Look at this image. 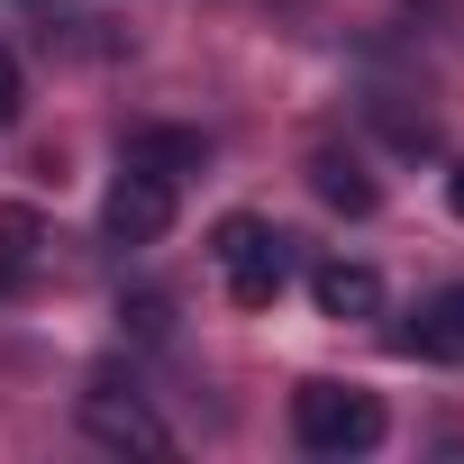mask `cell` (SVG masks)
I'll return each mask as SVG.
<instances>
[{
    "mask_svg": "<svg viewBox=\"0 0 464 464\" xmlns=\"http://www.w3.org/2000/svg\"><path fill=\"white\" fill-rule=\"evenodd\" d=\"M292 437L310 455H373L382 446V401L355 382H301L292 392Z\"/></svg>",
    "mask_w": 464,
    "mask_h": 464,
    "instance_id": "1",
    "label": "cell"
},
{
    "mask_svg": "<svg viewBox=\"0 0 464 464\" xmlns=\"http://www.w3.org/2000/svg\"><path fill=\"white\" fill-rule=\"evenodd\" d=\"M209 256H218V274H227V301L237 310H274V292H283V274H292V256H283V237L265 218H218V237H209Z\"/></svg>",
    "mask_w": 464,
    "mask_h": 464,
    "instance_id": "2",
    "label": "cell"
},
{
    "mask_svg": "<svg viewBox=\"0 0 464 464\" xmlns=\"http://www.w3.org/2000/svg\"><path fill=\"white\" fill-rule=\"evenodd\" d=\"M82 428H92L101 446H119V455H173V428H164L128 382H110V373L82 392Z\"/></svg>",
    "mask_w": 464,
    "mask_h": 464,
    "instance_id": "3",
    "label": "cell"
},
{
    "mask_svg": "<svg viewBox=\"0 0 464 464\" xmlns=\"http://www.w3.org/2000/svg\"><path fill=\"white\" fill-rule=\"evenodd\" d=\"M101 227H110V246H155L164 227H173V182L119 164V182H110V200H101Z\"/></svg>",
    "mask_w": 464,
    "mask_h": 464,
    "instance_id": "4",
    "label": "cell"
},
{
    "mask_svg": "<svg viewBox=\"0 0 464 464\" xmlns=\"http://www.w3.org/2000/svg\"><path fill=\"white\" fill-rule=\"evenodd\" d=\"M401 355H428V364H464V283L428 292L401 328Z\"/></svg>",
    "mask_w": 464,
    "mask_h": 464,
    "instance_id": "5",
    "label": "cell"
},
{
    "mask_svg": "<svg viewBox=\"0 0 464 464\" xmlns=\"http://www.w3.org/2000/svg\"><path fill=\"white\" fill-rule=\"evenodd\" d=\"M119 164H137V173H164V182H182V173H200V164H209V137H200V128H128Z\"/></svg>",
    "mask_w": 464,
    "mask_h": 464,
    "instance_id": "6",
    "label": "cell"
},
{
    "mask_svg": "<svg viewBox=\"0 0 464 464\" xmlns=\"http://www.w3.org/2000/svg\"><path fill=\"white\" fill-rule=\"evenodd\" d=\"M310 301H319V319H373V310H382V274L337 256V265L310 274Z\"/></svg>",
    "mask_w": 464,
    "mask_h": 464,
    "instance_id": "7",
    "label": "cell"
},
{
    "mask_svg": "<svg viewBox=\"0 0 464 464\" xmlns=\"http://www.w3.org/2000/svg\"><path fill=\"white\" fill-rule=\"evenodd\" d=\"M310 191H319L328 209H346V218H364V209L382 200V191H373V173H364L355 155H337V146H319V155H310Z\"/></svg>",
    "mask_w": 464,
    "mask_h": 464,
    "instance_id": "8",
    "label": "cell"
},
{
    "mask_svg": "<svg viewBox=\"0 0 464 464\" xmlns=\"http://www.w3.org/2000/svg\"><path fill=\"white\" fill-rule=\"evenodd\" d=\"M37 256H46V218L37 209H0V292H28Z\"/></svg>",
    "mask_w": 464,
    "mask_h": 464,
    "instance_id": "9",
    "label": "cell"
},
{
    "mask_svg": "<svg viewBox=\"0 0 464 464\" xmlns=\"http://www.w3.org/2000/svg\"><path fill=\"white\" fill-rule=\"evenodd\" d=\"M19 101H28V92H19V55H10V46H0V128H10V119H19Z\"/></svg>",
    "mask_w": 464,
    "mask_h": 464,
    "instance_id": "10",
    "label": "cell"
},
{
    "mask_svg": "<svg viewBox=\"0 0 464 464\" xmlns=\"http://www.w3.org/2000/svg\"><path fill=\"white\" fill-rule=\"evenodd\" d=\"M446 209H455V218H464V164H455V173H446Z\"/></svg>",
    "mask_w": 464,
    "mask_h": 464,
    "instance_id": "11",
    "label": "cell"
}]
</instances>
